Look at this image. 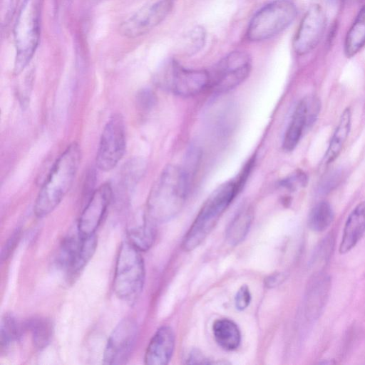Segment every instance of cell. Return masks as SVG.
Returning <instances> with one entry per match:
<instances>
[{
  "label": "cell",
  "instance_id": "ffe728a7",
  "mask_svg": "<svg viewBox=\"0 0 365 365\" xmlns=\"http://www.w3.org/2000/svg\"><path fill=\"white\" fill-rule=\"evenodd\" d=\"M365 44V4L362 6L346 34L344 41L345 55H356Z\"/></svg>",
  "mask_w": 365,
  "mask_h": 365
},
{
  "label": "cell",
  "instance_id": "4316f807",
  "mask_svg": "<svg viewBox=\"0 0 365 365\" xmlns=\"http://www.w3.org/2000/svg\"><path fill=\"white\" fill-rule=\"evenodd\" d=\"M21 334V329L15 317L5 314L1 321L0 342L1 349H8Z\"/></svg>",
  "mask_w": 365,
  "mask_h": 365
},
{
  "label": "cell",
  "instance_id": "52a82bcc",
  "mask_svg": "<svg viewBox=\"0 0 365 365\" xmlns=\"http://www.w3.org/2000/svg\"><path fill=\"white\" fill-rule=\"evenodd\" d=\"M154 79L159 87L182 97L196 96L210 84L209 72L185 68L173 60L163 64Z\"/></svg>",
  "mask_w": 365,
  "mask_h": 365
},
{
  "label": "cell",
  "instance_id": "7c38bea8",
  "mask_svg": "<svg viewBox=\"0 0 365 365\" xmlns=\"http://www.w3.org/2000/svg\"><path fill=\"white\" fill-rule=\"evenodd\" d=\"M319 110L320 101L315 96H307L299 102L284 133V150L292 151L297 147L304 132L315 122Z\"/></svg>",
  "mask_w": 365,
  "mask_h": 365
},
{
  "label": "cell",
  "instance_id": "836d02e7",
  "mask_svg": "<svg viewBox=\"0 0 365 365\" xmlns=\"http://www.w3.org/2000/svg\"><path fill=\"white\" fill-rule=\"evenodd\" d=\"M251 294L247 285L242 286L235 295V307L239 310H244L250 304Z\"/></svg>",
  "mask_w": 365,
  "mask_h": 365
},
{
  "label": "cell",
  "instance_id": "8992f818",
  "mask_svg": "<svg viewBox=\"0 0 365 365\" xmlns=\"http://www.w3.org/2000/svg\"><path fill=\"white\" fill-rule=\"evenodd\" d=\"M295 5L289 0H274L260 9L248 26L247 36L252 41L269 39L282 32L294 20Z\"/></svg>",
  "mask_w": 365,
  "mask_h": 365
},
{
  "label": "cell",
  "instance_id": "1f68e13d",
  "mask_svg": "<svg viewBox=\"0 0 365 365\" xmlns=\"http://www.w3.org/2000/svg\"><path fill=\"white\" fill-rule=\"evenodd\" d=\"M307 182V176L302 172H297L294 175L282 180L280 185L289 190H294L299 187L304 185Z\"/></svg>",
  "mask_w": 365,
  "mask_h": 365
},
{
  "label": "cell",
  "instance_id": "ba28073f",
  "mask_svg": "<svg viewBox=\"0 0 365 365\" xmlns=\"http://www.w3.org/2000/svg\"><path fill=\"white\" fill-rule=\"evenodd\" d=\"M251 68L252 61L248 53L244 51L232 52L209 73V86L217 93L229 91L248 77Z\"/></svg>",
  "mask_w": 365,
  "mask_h": 365
},
{
  "label": "cell",
  "instance_id": "4fadbf2b",
  "mask_svg": "<svg viewBox=\"0 0 365 365\" xmlns=\"http://www.w3.org/2000/svg\"><path fill=\"white\" fill-rule=\"evenodd\" d=\"M326 25V16L319 5L312 6L304 16L293 41V48L298 55L313 50L320 41Z\"/></svg>",
  "mask_w": 365,
  "mask_h": 365
},
{
  "label": "cell",
  "instance_id": "f546056e",
  "mask_svg": "<svg viewBox=\"0 0 365 365\" xmlns=\"http://www.w3.org/2000/svg\"><path fill=\"white\" fill-rule=\"evenodd\" d=\"M334 247V238L331 235H328L323 239L317 248L316 259L317 262H327L330 257Z\"/></svg>",
  "mask_w": 365,
  "mask_h": 365
},
{
  "label": "cell",
  "instance_id": "5b68a950",
  "mask_svg": "<svg viewBox=\"0 0 365 365\" xmlns=\"http://www.w3.org/2000/svg\"><path fill=\"white\" fill-rule=\"evenodd\" d=\"M145 266L140 251L128 241L120 247L114 272L113 292L126 302H135L142 292L145 282Z\"/></svg>",
  "mask_w": 365,
  "mask_h": 365
},
{
  "label": "cell",
  "instance_id": "d590c367",
  "mask_svg": "<svg viewBox=\"0 0 365 365\" xmlns=\"http://www.w3.org/2000/svg\"><path fill=\"white\" fill-rule=\"evenodd\" d=\"M282 279H283L282 275H281L279 274H276L272 275L266 279V285L269 286V287L276 286L280 283V282L282 280Z\"/></svg>",
  "mask_w": 365,
  "mask_h": 365
},
{
  "label": "cell",
  "instance_id": "3957f363",
  "mask_svg": "<svg viewBox=\"0 0 365 365\" xmlns=\"http://www.w3.org/2000/svg\"><path fill=\"white\" fill-rule=\"evenodd\" d=\"M81 160L79 145L73 143L53 165L36 199L34 211L38 217L51 212L70 190Z\"/></svg>",
  "mask_w": 365,
  "mask_h": 365
},
{
  "label": "cell",
  "instance_id": "5bb4252c",
  "mask_svg": "<svg viewBox=\"0 0 365 365\" xmlns=\"http://www.w3.org/2000/svg\"><path fill=\"white\" fill-rule=\"evenodd\" d=\"M113 190L109 183L100 185L93 191L78 222V233L82 237L96 234L107 210Z\"/></svg>",
  "mask_w": 365,
  "mask_h": 365
},
{
  "label": "cell",
  "instance_id": "e0dca14e",
  "mask_svg": "<svg viewBox=\"0 0 365 365\" xmlns=\"http://www.w3.org/2000/svg\"><path fill=\"white\" fill-rule=\"evenodd\" d=\"M365 233V200L359 202L345 222L339 247L341 255L351 251Z\"/></svg>",
  "mask_w": 365,
  "mask_h": 365
},
{
  "label": "cell",
  "instance_id": "603a6c76",
  "mask_svg": "<svg viewBox=\"0 0 365 365\" xmlns=\"http://www.w3.org/2000/svg\"><path fill=\"white\" fill-rule=\"evenodd\" d=\"M148 220L141 225L130 227L128 230V240L133 247L140 252L150 249L155 240V231Z\"/></svg>",
  "mask_w": 365,
  "mask_h": 365
},
{
  "label": "cell",
  "instance_id": "4dcf8cb0",
  "mask_svg": "<svg viewBox=\"0 0 365 365\" xmlns=\"http://www.w3.org/2000/svg\"><path fill=\"white\" fill-rule=\"evenodd\" d=\"M156 96L149 88L140 90L136 96L138 106L144 110H150L155 105Z\"/></svg>",
  "mask_w": 365,
  "mask_h": 365
},
{
  "label": "cell",
  "instance_id": "ac0fdd59",
  "mask_svg": "<svg viewBox=\"0 0 365 365\" xmlns=\"http://www.w3.org/2000/svg\"><path fill=\"white\" fill-rule=\"evenodd\" d=\"M351 113L349 108H345L339 120L338 125L330 140L328 148L323 159V163L328 165L336 160L346 141L351 124Z\"/></svg>",
  "mask_w": 365,
  "mask_h": 365
},
{
  "label": "cell",
  "instance_id": "277c9868",
  "mask_svg": "<svg viewBox=\"0 0 365 365\" xmlns=\"http://www.w3.org/2000/svg\"><path fill=\"white\" fill-rule=\"evenodd\" d=\"M43 5V0H23L19 10L14 27L16 75L27 66L38 47Z\"/></svg>",
  "mask_w": 365,
  "mask_h": 365
},
{
  "label": "cell",
  "instance_id": "9c48e42d",
  "mask_svg": "<svg viewBox=\"0 0 365 365\" xmlns=\"http://www.w3.org/2000/svg\"><path fill=\"white\" fill-rule=\"evenodd\" d=\"M125 130L123 118L113 115L106 123L96 154V165L103 171L112 170L123 158L125 150Z\"/></svg>",
  "mask_w": 365,
  "mask_h": 365
},
{
  "label": "cell",
  "instance_id": "7a4b0ae2",
  "mask_svg": "<svg viewBox=\"0 0 365 365\" xmlns=\"http://www.w3.org/2000/svg\"><path fill=\"white\" fill-rule=\"evenodd\" d=\"M253 163L249 160L235 179L219 185L208 197L183 238L184 250L195 249L209 235L245 184Z\"/></svg>",
  "mask_w": 365,
  "mask_h": 365
},
{
  "label": "cell",
  "instance_id": "484cf974",
  "mask_svg": "<svg viewBox=\"0 0 365 365\" xmlns=\"http://www.w3.org/2000/svg\"><path fill=\"white\" fill-rule=\"evenodd\" d=\"M96 247L97 237L96 234L86 237H81V246L76 259L68 274L73 276L78 274L91 259Z\"/></svg>",
  "mask_w": 365,
  "mask_h": 365
},
{
  "label": "cell",
  "instance_id": "6da1fadb",
  "mask_svg": "<svg viewBox=\"0 0 365 365\" xmlns=\"http://www.w3.org/2000/svg\"><path fill=\"white\" fill-rule=\"evenodd\" d=\"M191 178L182 167L168 165L153 185L147 201L148 220L152 222H166L183 207Z\"/></svg>",
  "mask_w": 365,
  "mask_h": 365
},
{
  "label": "cell",
  "instance_id": "8d00e7d4",
  "mask_svg": "<svg viewBox=\"0 0 365 365\" xmlns=\"http://www.w3.org/2000/svg\"><path fill=\"white\" fill-rule=\"evenodd\" d=\"M59 1H65V0H59Z\"/></svg>",
  "mask_w": 365,
  "mask_h": 365
},
{
  "label": "cell",
  "instance_id": "d6a6232c",
  "mask_svg": "<svg viewBox=\"0 0 365 365\" xmlns=\"http://www.w3.org/2000/svg\"><path fill=\"white\" fill-rule=\"evenodd\" d=\"M20 236L21 229H16L5 242L1 253V258L2 261L6 259L10 256L18 244Z\"/></svg>",
  "mask_w": 365,
  "mask_h": 365
},
{
  "label": "cell",
  "instance_id": "d4e9b609",
  "mask_svg": "<svg viewBox=\"0 0 365 365\" xmlns=\"http://www.w3.org/2000/svg\"><path fill=\"white\" fill-rule=\"evenodd\" d=\"M81 242V237L78 235L68 236L63 240L61 245L57 263L68 274L71 272L76 259Z\"/></svg>",
  "mask_w": 365,
  "mask_h": 365
},
{
  "label": "cell",
  "instance_id": "7402d4cb",
  "mask_svg": "<svg viewBox=\"0 0 365 365\" xmlns=\"http://www.w3.org/2000/svg\"><path fill=\"white\" fill-rule=\"evenodd\" d=\"M30 331L34 346L38 349L46 348L50 343L53 334L52 322L45 317H35L26 324Z\"/></svg>",
  "mask_w": 365,
  "mask_h": 365
},
{
  "label": "cell",
  "instance_id": "d6986e66",
  "mask_svg": "<svg viewBox=\"0 0 365 365\" xmlns=\"http://www.w3.org/2000/svg\"><path fill=\"white\" fill-rule=\"evenodd\" d=\"M215 341L224 349H236L241 341V334L237 324L228 319L216 320L212 326Z\"/></svg>",
  "mask_w": 365,
  "mask_h": 365
},
{
  "label": "cell",
  "instance_id": "8fae6325",
  "mask_svg": "<svg viewBox=\"0 0 365 365\" xmlns=\"http://www.w3.org/2000/svg\"><path fill=\"white\" fill-rule=\"evenodd\" d=\"M173 5V0H160L142 8L120 24V34L133 38L146 34L165 19Z\"/></svg>",
  "mask_w": 365,
  "mask_h": 365
},
{
  "label": "cell",
  "instance_id": "9a60e30c",
  "mask_svg": "<svg viewBox=\"0 0 365 365\" xmlns=\"http://www.w3.org/2000/svg\"><path fill=\"white\" fill-rule=\"evenodd\" d=\"M331 280L329 275L318 271L310 279L307 285L305 310L310 320L318 319L323 312L329 298Z\"/></svg>",
  "mask_w": 365,
  "mask_h": 365
},
{
  "label": "cell",
  "instance_id": "83f0119b",
  "mask_svg": "<svg viewBox=\"0 0 365 365\" xmlns=\"http://www.w3.org/2000/svg\"><path fill=\"white\" fill-rule=\"evenodd\" d=\"M187 48L189 52H196L203 46L205 40V32L202 27L194 28L187 36Z\"/></svg>",
  "mask_w": 365,
  "mask_h": 365
},
{
  "label": "cell",
  "instance_id": "2e32d148",
  "mask_svg": "<svg viewBox=\"0 0 365 365\" xmlns=\"http://www.w3.org/2000/svg\"><path fill=\"white\" fill-rule=\"evenodd\" d=\"M175 348V334L168 326L160 327L151 338L145 351V364L165 365L170 361Z\"/></svg>",
  "mask_w": 365,
  "mask_h": 365
},
{
  "label": "cell",
  "instance_id": "f1b7e54d",
  "mask_svg": "<svg viewBox=\"0 0 365 365\" xmlns=\"http://www.w3.org/2000/svg\"><path fill=\"white\" fill-rule=\"evenodd\" d=\"M19 0H1L0 15L1 27H6L14 16Z\"/></svg>",
  "mask_w": 365,
  "mask_h": 365
},
{
  "label": "cell",
  "instance_id": "44dd1931",
  "mask_svg": "<svg viewBox=\"0 0 365 365\" xmlns=\"http://www.w3.org/2000/svg\"><path fill=\"white\" fill-rule=\"evenodd\" d=\"M253 218L250 207H242L227 229V239L232 245H237L246 236Z\"/></svg>",
  "mask_w": 365,
  "mask_h": 365
},
{
  "label": "cell",
  "instance_id": "e575fe53",
  "mask_svg": "<svg viewBox=\"0 0 365 365\" xmlns=\"http://www.w3.org/2000/svg\"><path fill=\"white\" fill-rule=\"evenodd\" d=\"M188 364H209V361L200 353L195 351L190 354L187 359Z\"/></svg>",
  "mask_w": 365,
  "mask_h": 365
},
{
  "label": "cell",
  "instance_id": "cb8c5ba5",
  "mask_svg": "<svg viewBox=\"0 0 365 365\" xmlns=\"http://www.w3.org/2000/svg\"><path fill=\"white\" fill-rule=\"evenodd\" d=\"M334 211L327 201H321L311 210L308 217V226L312 231L323 232L334 220Z\"/></svg>",
  "mask_w": 365,
  "mask_h": 365
},
{
  "label": "cell",
  "instance_id": "30bf717a",
  "mask_svg": "<svg viewBox=\"0 0 365 365\" xmlns=\"http://www.w3.org/2000/svg\"><path fill=\"white\" fill-rule=\"evenodd\" d=\"M138 327L131 318L122 319L110 333L103 356V363L108 365L125 364L136 343Z\"/></svg>",
  "mask_w": 365,
  "mask_h": 365
}]
</instances>
